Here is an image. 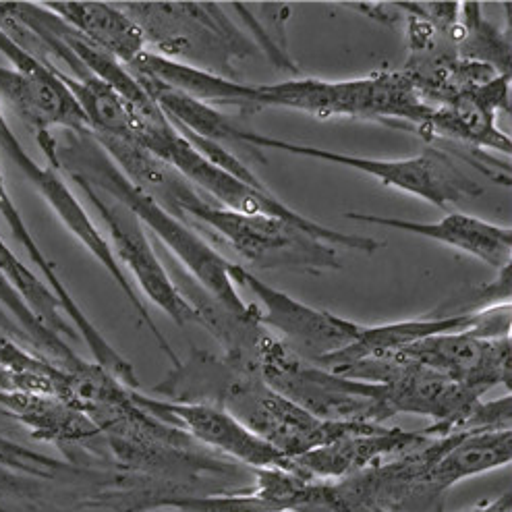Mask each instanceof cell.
Here are the masks:
<instances>
[{"instance_id":"1","label":"cell","mask_w":512,"mask_h":512,"mask_svg":"<svg viewBox=\"0 0 512 512\" xmlns=\"http://www.w3.org/2000/svg\"><path fill=\"white\" fill-rule=\"evenodd\" d=\"M94 139L125 177L154 197L166 212L189 224L193 231L202 229L218 237L251 266L305 274L343 268L338 247L320 235L278 218L245 216L226 210L193 187L173 166L141 150L137 144L102 135H94Z\"/></svg>"},{"instance_id":"2","label":"cell","mask_w":512,"mask_h":512,"mask_svg":"<svg viewBox=\"0 0 512 512\" xmlns=\"http://www.w3.org/2000/svg\"><path fill=\"white\" fill-rule=\"evenodd\" d=\"M490 434H450L340 481L326 483L328 512H444L457 483L502 467Z\"/></svg>"},{"instance_id":"3","label":"cell","mask_w":512,"mask_h":512,"mask_svg":"<svg viewBox=\"0 0 512 512\" xmlns=\"http://www.w3.org/2000/svg\"><path fill=\"white\" fill-rule=\"evenodd\" d=\"M56 162L61 168H67L71 177L83 179L131 210L141 226L144 229L148 226L181 266L187 268L197 287H202L204 293L220 303L231 316L243 322H260L258 305H247L235 289L229 274L233 262L222 258L189 224L166 212L154 197L133 185L90 131L71 133V141L65 148L56 144Z\"/></svg>"},{"instance_id":"4","label":"cell","mask_w":512,"mask_h":512,"mask_svg":"<svg viewBox=\"0 0 512 512\" xmlns=\"http://www.w3.org/2000/svg\"><path fill=\"white\" fill-rule=\"evenodd\" d=\"M268 106L301 110L318 119H369L419 135L432 115V106L421 100L405 71H376L347 81L307 77L251 85L249 110L258 112Z\"/></svg>"},{"instance_id":"5","label":"cell","mask_w":512,"mask_h":512,"mask_svg":"<svg viewBox=\"0 0 512 512\" xmlns=\"http://www.w3.org/2000/svg\"><path fill=\"white\" fill-rule=\"evenodd\" d=\"M133 135V144L156 156L164 164L173 166L193 187L202 189L208 197H212L216 204H220L226 210H233L245 216L278 218L284 222H291L295 226H301L305 231L320 235L334 247L353 249L367 255H374L384 247V243L376 239L349 235L343 231L330 229V226H324L311 218H305L287 204H282L278 197H274L268 191V187H255L229 175L226 170L218 168L216 164H212L199 154L173 127V123L164 117V112H158L156 117L146 119L135 115Z\"/></svg>"},{"instance_id":"6","label":"cell","mask_w":512,"mask_h":512,"mask_svg":"<svg viewBox=\"0 0 512 512\" xmlns=\"http://www.w3.org/2000/svg\"><path fill=\"white\" fill-rule=\"evenodd\" d=\"M243 367L253 369L274 392L318 419L380 425L390 419L380 384L328 372L299 357L268 330L255 340Z\"/></svg>"},{"instance_id":"7","label":"cell","mask_w":512,"mask_h":512,"mask_svg":"<svg viewBox=\"0 0 512 512\" xmlns=\"http://www.w3.org/2000/svg\"><path fill=\"white\" fill-rule=\"evenodd\" d=\"M121 9L170 61L233 79V61L247 59L251 42L218 5L127 3Z\"/></svg>"},{"instance_id":"8","label":"cell","mask_w":512,"mask_h":512,"mask_svg":"<svg viewBox=\"0 0 512 512\" xmlns=\"http://www.w3.org/2000/svg\"><path fill=\"white\" fill-rule=\"evenodd\" d=\"M231 141H239V144H245L251 148L280 150V152H289L293 156L347 166L357 170V173L378 179L386 187H394L398 191L421 197L425 202L438 206L440 210L457 208L463 202H467V199L483 193V187L475 183L471 177H467L463 170L454 164L448 152H442L436 148H430L421 152L419 156L405 158V160H376V158H365V156L330 152L314 146L293 144V141H287V139L266 137L262 133L247 131L241 127H235Z\"/></svg>"},{"instance_id":"9","label":"cell","mask_w":512,"mask_h":512,"mask_svg":"<svg viewBox=\"0 0 512 512\" xmlns=\"http://www.w3.org/2000/svg\"><path fill=\"white\" fill-rule=\"evenodd\" d=\"M36 139H38L42 152L48 158V166H40L30 154H27V150L21 146V141L17 139L15 131L9 127L7 117L3 112V106H0V150H3L5 156L19 168V173H23V177L40 191V195L46 199L48 206L56 212V216L63 220L67 229L85 247H88L94 258L106 268V272L112 276V280L119 284V289L123 291V295L133 305L139 320L150 328L158 347L166 353V357L170 359V363H173V367H179L181 359L177 357L173 347L168 345V340L164 338V334L156 326L152 314L148 311V305L141 301L139 293L133 287V282L125 276L119 260L115 258V253H112V249H110V243L102 237V233L98 231V226L94 224V220L88 216V212H85V208L79 204V199L75 197V193L69 189L65 179L61 177V166H59V162H56V141H54V137L50 135V131H40V133H36Z\"/></svg>"},{"instance_id":"10","label":"cell","mask_w":512,"mask_h":512,"mask_svg":"<svg viewBox=\"0 0 512 512\" xmlns=\"http://www.w3.org/2000/svg\"><path fill=\"white\" fill-rule=\"evenodd\" d=\"M77 187L88 197L90 206L98 212L106 229L110 233V249L115 253V258L121 260L129 272L133 274L139 289L146 293V297L158 305L164 314L173 320L177 326L187 324H199V314L193 309V305L187 301L183 291L177 287L170 278L164 264L158 260V255L148 239V233L137 216L127 210L117 199L104 195L102 191L94 189L90 183H85L79 177H71Z\"/></svg>"},{"instance_id":"11","label":"cell","mask_w":512,"mask_h":512,"mask_svg":"<svg viewBox=\"0 0 512 512\" xmlns=\"http://www.w3.org/2000/svg\"><path fill=\"white\" fill-rule=\"evenodd\" d=\"M231 280L249 289L258 301L260 324L280 334L282 343L299 357L316 363L355 343L361 330L359 324L338 318L330 311L309 307L287 293H280L241 264H231Z\"/></svg>"},{"instance_id":"12","label":"cell","mask_w":512,"mask_h":512,"mask_svg":"<svg viewBox=\"0 0 512 512\" xmlns=\"http://www.w3.org/2000/svg\"><path fill=\"white\" fill-rule=\"evenodd\" d=\"M0 52L11 61L0 67V102H5L36 133L63 127L69 133L90 131L88 121L52 63L36 59L0 32Z\"/></svg>"},{"instance_id":"13","label":"cell","mask_w":512,"mask_h":512,"mask_svg":"<svg viewBox=\"0 0 512 512\" xmlns=\"http://www.w3.org/2000/svg\"><path fill=\"white\" fill-rule=\"evenodd\" d=\"M133 403L154 419L177 428L189 438L220 450L222 454L255 469H289L291 461L262 438L249 432L229 411L214 403H181L158 401L137 390H131Z\"/></svg>"},{"instance_id":"14","label":"cell","mask_w":512,"mask_h":512,"mask_svg":"<svg viewBox=\"0 0 512 512\" xmlns=\"http://www.w3.org/2000/svg\"><path fill=\"white\" fill-rule=\"evenodd\" d=\"M390 355L428 367L467 388L486 394L494 386H512L510 336L483 338L477 330L419 340Z\"/></svg>"},{"instance_id":"15","label":"cell","mask_w":512,"mask_h":512,"mask_svg":"<svg viewBox=\"0 0 512 512\" xmlns=\"http://www.w3.org/2000/svg\"><path fill=\"white\" fill-rule=\"evenodd\" d=\"M500 110H510V75H498L446 104L434 106L421 137H442L510 156V137L498 127Z\"/></svg>"},{"instance_id":"16","label":"cell","mask_w":512,"mask_h":512,"mask_svg":"<svg viewBox=\"0 0 512 512\" xmlns=\"http://www.w3.org/2000/svg\"><path fill=\"white\" fill-rule=\"evenodd\" d=\"M428 438L430 436L423 430L407 432L401 428L374 423L357 434L301 454V457L291 461L289 469L307 479L340 481L388 459H394L398 454L423 444Z\"/></svg>"},{"instance_id":"17","label":"cell","mask_w":512,"mask_h":512,"mask_svg":"<svg viewBox=\"0 0 512 512\" xmlns=\"http://www.w3.org/2000/svg\"><path fill=\"white\" fill-rule=\"evenodd\" d=\"M0 216L5 218L13 237L19 241V245L25 249V253L30 255V260L34 262V266L42 272V276L46 280V287L54 293L56 299L61 301L63 311L75 326V332H79L83 336L85 345L90 347L92 355L96 357V365H100L104 372H108L112 378H117L129 390H137L139 380H137L133 365L129 361H125L119 355V351L112 349V345L100 334V330L88 320V316L83 314L81 307L77 305V301L73 299V295L65 287V282L61 280L59 272H56L54 264L46 258V253L40 249L34 235L30 233L27 224L23 222V216L19 214V210L13 202V197H11V193L5 185V175L3 173H0Z\"/></svg>"},{"instance_id":"18","label":"cell","mask_w":512,"mask_h":512,"mask_svg":"<svg viewBox=\"0 0 512 512\" xmlns=\"http://www.w3.org/2000/svg\"><path fill=\"white\" fill-rule=\"evenodd\" d=\"M345 218L355 222L386 226V229L438 241L442 245L469 253L473 258L481 260L483 264H488L496 270L510 266V255H512L510 226H498L461 212H448L438 222H413V220L388 218V216L363 214V212H347Z\"/></svg>"},{"instance_id":"19","label":"cell","mask_w":512,"mask_h":512,"mask_svg":"<svg viewBox=\"0 0 512 512\" xmlns=\"http://www.w3.org/2000/svg\"><path fill=\"white\" fill-rule=\"evenodd\" d=\"M44 7L125 67H129L141 52L148 50L141 27L119 5L46 3Z\"/></svg>"},{"instance_id":"20","label":"cell","mask_w":512,"mask_h":512,"mask_svg":"<svg viewBox=\"0 0 512 512\" xmlns=\"http://www.w3.org/2000/svg\"><path fill=\"white\" fill-rule=\"evenodd\" d=\"M0 409L27 425L38 438L56 444H83L104 438L88 415L50 394L0 390Z\"/></svg>"},{"instance_id":"21","label":"cell","mask_w":512,"mask_h":512,"mask_svg":"<svg viewBox=\"0 0 512 512\" xmlns=\"http://www.w3.org/2000/svg\"><path fill=\"white\" fill-rule=\"evenodd\" d=\"M0 272L7 276L13 284V289L21 295V299L30 305V309L40 318V322L54 332L56 336H77V332L65 322L61 316L63 305L54 297V293L46 287L32 270L17 258L11 247L0 239Z\"/></svg>"},{"instance_id":"22","label":"cell","mask_w":512,"mask_h":512,"mask_svg":"<svg viewBox=\"0 0 512 512\" xmlns=\"http://www.w3.org/2000/svg\"><path fill=\"white\" fill-rule=\"evenodd\" d=\"M461 15H465V23H461V34L457 40V52L461 59L490 65L500 75H510V42L508 36L490 25L481 15L477 3L461 5Z\"/></svg>"},{"instance_id":"23","label":"cell","mask_w":512,"mask_h":512,"mask_svg":"<svg viewBox=\"0 0 512 512\" xmlns=\"http://www.w3.org/2000/svg\"><path fill=\"white\" fill-rule=\"evenodd\" d=\"M0 469L21 471L38 477H56L59 473L67 471L69 465L44 457L40 452H34L0 436Z\"/></svg>"},{"instance_id":"24","label":"cell","mask_w":512,"mask_h":512,"mask_svg":"<svg viewBox=\"0 0 512 512\" xmlns=\"http://www.w3.org/2000/svg\"><path fill=\"white\" fill-rule=\"evenodd\" d=\"M0 367H5L19 384H23L25 380L44 376L50 369V361L27 353L15 338L0 330Z\"/></svg>"},{"instance_id":"25","label":"cell","mask_w":512,"mask_h":512,"mask_svg":"<svg viewBox=\"0 0 512 512\" xmlns=\"http://www.w3.org/2000/svg\"><path fill=\"white\" fill-rule=\"evenodd\" d=\"M137 512H146V510H137Z\"/></svg>"},{"instance_id":"26","label":"cell","mask_w":512,"mask_h":512,"mask_svg":"<svg viewBox=\"0 0 512 512\" xmlns=\"http://www.w3.org/2000/svg\"><path fill=\"white\" fill-rule=\"evenodd\" d=\"M0 512H5V510H3V508H0Z\"/></svg>"}]
</instances>
